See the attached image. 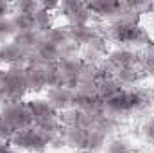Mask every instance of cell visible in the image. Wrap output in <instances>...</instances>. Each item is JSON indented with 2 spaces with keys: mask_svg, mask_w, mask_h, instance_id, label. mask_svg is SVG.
<instances>
[{
  "mask_svg": "<svg viewBox=\"0 0 154 153\" xmlns=\"http://www.w3.org/2000/svg\"><path fill=\"white\" fill-rule=\"evenodd\" d=\"M86 9L90 15L99 16H116L120 18V13H125V2H111V0H93L86 4Z\"/></svg>",
  "mask_w": 154,
  "mask_h": 153,
  "instance_id": "8992f818",
  "label": "cell"
},
{
  "mask_svg": "<svg viewBox=\"0 0 154 153\" xmlns=\"http://www.w3.org/2000/svg\"><path fill=\"white\" fill-rule=\"evenodd\" d=\"M7 99V94H5V88H4V85L0 83V103L2 101H5Z\"/></svg>",
  "mask_w": 154,
  "mask_h": 153,
  "instance_id": "4316f807",
  "label": "cell"
},
{
  "mask_svg": "<svg viewBox=\"0 0 154 153\" xmlns=\"http://www.w3.org/2000/svg\"><path fill=\"white\" fill-rule=\"evenodd\" d=\"M95 31L90 25H79V27H70L68 29V38L74 43H91L95 40Z\"/></svg>",
  "mask_w": 154,
  "mask_h": 153,
  "instance_id": "7c38bea8",
  "label": "cell"
},
{
  "mask_svg": "<svg viewBox=\"0 0 154 153\" xmlns=\"http://www.w3.org/2000/svg\"><path fill=\"white\" fill-rule=\"evenodd\" d=\"M25 108L29 110V114L32 115L34 122L52 121V119H56V115H57V110H54L48 101H39V99L27 101V103H25Z\"/></svg>",
  "mask_w": 154,
  "mask_h": 153,
  "instance_id": "52a82bcc",
  "label": "cell"
},
{
  "mask_svg": "<svg viewBox=\"0 0 154 153\" xmlns=\"http://www.w3.org/2000/svg\"><path fill=\"white\" fill-rule=\"evenodd\" d=\"M47 40L52 41V43H56L57 47H63L70 38H68V31H63V29H50V31L47 33Z\"/></svg>",
  "mask_w": 154,
  "mask_h": 153,
  "instance_id": "ffe728a7",
  "label": "cell"
},
{
  "mask_svg": "<svg viewBox=\"0 0 154 153\" xmlns=\"http://www.w3.org/2000/svg\"><path fill=\"white\" fill-rule=\"evenodd\" d=\"M108 153H131V148H129L127 142H124V141H115V142L109 146Z\"/></svg>",
  "mask_w": 154,
  "mask_h": 153,
  "instance_id": "cb8c5ba5",
  "label": "cell"
},
{
  "mask_svg": "<svg viewBox=\"0 0 154 153\" xmlns=\"http://www.w3.org/2000/svg\"><path fill=\"white\" fill-rule=\"evenodd\" d=\"M59 9H63L65 16L68 18V22L72 24V27H79V25H88L90 22V11L86 9V4L82 2H72L66 0L59 5Z\"/></svg>",
  "mask_w": 154,
  "mask_h": 153,
  "instance_id": "5b68a950",
  "label": "cell"
},
{
  "mask_svg": "<svg viewBox=\"0 0 154 153\" xmlns=\"http://www.w3.org/2000/svg\"><path fill=\"white\" fill-rule=\"evenodd\" d=\"M2 119L5 122H9L16 132L27 130V128H32L34 126V119H32V115L29 114V110L25 108V105H18V103H11L4 110Z\"/></svg>",
  "mask_w": 154,
  "mask_h": 153,
  "instance_id": "277c9868",
  "label": "cell"
},
{
  "mask_svg": "<svg viewBox=\"0 0 154 153\" xmlns=\"http://www.w3.org/2000/svg\"><path fill=\"white\" fill-rule=\"evenodd\" d=\"M50 22H52L50 13L43 11L41 7L34 13V25H36V31H47V33H48V31H50Z\"/></svg>",
  "mask_w": 154,
  "mask_h": 153,
  "instance_id": "d6986e66",
  "label": "cell"
},
{
  "mask_svg": "<svg viewBox=\"0 0 154 153\" xmlns=\"http://www.w3.org/2000/svg\"><path fill=\"white\" fill-rule=\"evenodd\" d=\"M4 63V58H2V50H0V65Z\"/></svg>",
  "mask_w": 154,
  "mask_h": 153,
  "instance_id": "f1b7e54d",
  "label": "cell"
},
{
  "mask_svg": "<svg viewBox=\"0 0 154 153\" xmlns=\"http://www.w3.org/2000/svg\"><path fill=\"white\" fill-rule=\"evenodd\" d=\"M149 101H151V103H154V90L151 92V96H149Z\"/></svg>",
  "mask_w": 154,
  "mask_h": 153,
  "instance_id": "83f0119b",
  "label": "cell"
},
{
  "mask_svg": "<svg viewBox=\"0 0 154 153\" xmlns=\"http://www.w3.org/2000/svg\"><path fill=\"white\" fill-rule=\"evenodd\" d=\"M47 101L57 112L59 110H66V108H70L74 105V94L68 88H65V86H54V88L48 90V99Z\"/></svg>",
  "mask_w": 154,
  "mask_h": 153,
  "instance_id": "ba28073f",
  "label": "cell"
},
{
  "mask_svg": "<svg viewBox=\"0 0 154 153\" xmlns=\"http://www.w3.org/2000/svg\"><path fill=\"white\" fill-rule=\"evenodd\" d=\"M138 67H140L143 72L154 74V50H147L145 54L140 56V60H138Z\"/></svg>",
  "mask_w": 154,
  "mask_h": 153,
  "instance_id": "44dd1931",
  "label": "cell"
},
{
  "mask_svg": "<svg viewBox=\"0 0 154 153\" xmlns=\"http://www.w3.org/2000/svg\"><path fill=\"white\" fill-rule=\"evenodd\" d=\"M102 105L111 112V114H125L127 112V90L122 88L111 97H108L106 101H102Z\"/></svg>",
  "mask_w": 154,
  "mask_h": 153,
  "instance_id": "30bf717a",
  "label": "cell"
},
{
  "mask_svg": "<svg viewBox=\"0 0 154 153\" xmlns=\"http://www.w3.org/2000/svg\"><path fill=\"white\" fill-rule=\"evenodd\" d=\"M11 20H13V25H14L16 33H31V31H36V25H34V15L16 13Z\"/></svg>",
  "mask_w": 154,
  "mask_h": 153,
  "instance_id": "e0dca14e",
  "label": "cell"
},
{
  "mask_svg": "<svg viewBox=\"0 0 154 153\" xmlns=\"http://www.w3.org/2000/svg\"><path fill=\"white\" fill-rule=\"evenodd\" d=\"M25 77H27V85L29 88L39 90L43 86H47V72L41 67H32L29 70H25Z\"/></svg>",
  "mask_w": 154,
  "mask_h": 153,
  "instance_id": "2e32d148",
  "label": "cell"
},
{
  "mask_svg": "<svg viewBox=\"0 0 154 153\" xmlns=\"http://www.w3.org/2000/svg\"><path fill=\"white\" fill-rule=\"evenodd\" d=\"M16 34V29L13 25V20L11 18H4L0 20V40H5V38H11Z\"/></svg>",
  "mask_w": 154,
  "mask_h": 153,
  "instance_id": "7402d4cb",
  "label": "cell"
},
{
  "mask_svg": "<svg viewBox=\"0 0 154 153\" xmlns=\"http://www.w3.org/2000/svg\"><path fill=\"white\" fill-rule=\"evenodd\" d=\"M48 135L41 133L39 130H36L34 126L32 128H27V130H20L13 135L11 142L18 148H25V150H31V151H43L47 146H48Z\"/></svg>",
  "mask_w": 154,
  "mask_h": 153,
  "instance_id": "7a4b0ae2",
  "label": "cell"
},
{
  "mask_svg": "<svg viewBox=\"0 0 154 153\" xmlns=\"http://www.w3.org/2000/svg\"><path fill=\"white\" fill-rule=\"evenodd\" d=\"M16 7H18V13L34 15V13L39 9V4H38V2H18V4H16Z\"/></svg>",
  "mask_w": 154,
  "mask_h": 153,
  "instance_id": "603a6c76",
  "label": "cell"
},
{
  "mask_svg": "<svg viewBox=\"0 0 154 153\" xmlns=\"http://www.w3.org/2000/svg\"><path fill=\"white\" fill-rule=\"evenodd\" d=\"M36 54H38L39 60H43V61H47V63H52L54 60L59 58L61 47H57L56 43H52V41H48V40H41L39 45L36 47Z\"/></svg>",
  "mask_w": 154,
  "mask_h": 153,
  "instance_id": "8fae6325",
  "label": "cell"
},
{
  "mask_svg": "<svg viewBox=\"0 0 154 153\" xmlns=\"http://www.w3.org/2000/svg\"><path fill=\"white\" fill-rule=\"evenodd\" d=\"M7 13H9V5L5 2H0V20H4L7 16Z\"/></svg>",
  "mask_w": 154,
  "mask_h": 153,
  "instance_id": "484cf974",
  "label": "cell"
},
{
  "mask_svg": "<svg viewBox=\"0 0 154 153\" xmlns=\"http://www.w3.org/2000/svg\"><path fill=\"white\" fill-rule=\"evenodd\" d=\"M39 33L38 31H31V33H16L14 34V40L13 43L18 45L22 50L27 52V49H36L39 45Z\"/></svg>",
  "mask_w": 154,
  "mask_h": 153,
  "instance_id": "5bb4252c",
  "label": "cell"
},
{
  "mask_svg": "<svg viewBox=\"0 0 154 153\" xmlns=\"http://www.w3.org/2000/svg\"><path fill=\"white\" fill-rule=\"evenodd\" d=\"M149 96L140 90H127V112H138L149 105Z\"/></svg>",
  "mask_w": 154,
  "mask_h": 153,
  "instance_id": "9a60e30c",
  "label": "cell"
},
{
  "mask_svg": "<svg viewBox=\"0 0 154 153\" xmlns=\"http://www.w3.org/2000/svg\"><path fill=\"white\" fill-rule=\"evenodd\" d=\"M138 60L140 56L131 52V50H125V49H120V50H115L109 54V65L115 69L116 72L118 70H124V69H133V67H138Z\"/></svg>",
  "mask_w": 154,
  "mask_h": 153,
  "instance_id": "9c48e42d",
  "label": "cell"
},
{
  "mask_svg": "<svg viewBox=\"0 0 154 153\" xmlns=\"http://www.w3.org/2000/svg\"><path fill=\"white\" fill-rule=\"evenodd\" d=\"M143 76V70L140 67H133V69H124V70H118L116 77H118V83L120 85H134L136 81H140Z\"/></svg>",
  "mask_w": 154,
  "mask_h": 153,
  "instance_id": "ac0fdd59",
  "label": "cell"
},
{
  "mask_svg": "<svg viewBox=\"0 0 154 153\" xmlns=\"http://www.w3.org/2000/svg\"><path fill=\"white\" fill-rule=\"evenodd\" d=\"M4 88H5V94H7V101L11 103H16L23 94L25 90L29 88L27 85V77H25V70L23 69H11L7 70L5 79H4Z\"/></svg>",
  "mask_w": 154,
  "mask_h": 153,
  "instance_id": "3957f363",
  "label": "cell"
},
{
  "mask_svg": "<svg viewBox=\"0 0 154 153\" xmlns=\"http://www.w3.org/2000/svg\"><path fill=\"white\" fill-rule=\"evenodd\" d=\"M111 38L116 43H127V45H134V43H152L149 34L145 33V29H142L136 20H124L118 18L109 29Z\"/></svg>",
  "mask_w": 154,
  "mask_h": 153,
  "instance_id": "6da1fadb",
  "label": "cell"
},
{
  "mask_svg": "<svg viewBox=\"0 0 154 153\" xmlns=\"http://www.w3.org/2000/svg\"><path fill=\"white\" fill-rule=\"evenodd\" d=\"M0 50H2V58H4V63H11V65H16V63H20V61H23L25 60V50H22L18 45H14V43H4L2 47H0Z\"/></svg>",
  "mask_w": 154,
  "mask_h": 153,
  "instance_id": "4fadbf2b",
  "label": "cell"
},
{
  "mask_svg": "<svg viewBox=\"0 0 154 153\" xmlns=\"http://www.w3.org/2000/svg\"><path fill=\"white\" fill-rule=\"evenodd\" d=\"M143 133H145V137H147L149 141H152L154 142V119H151L149 122H145V126H143Z\"/></svg>",
  "mask_w": 154,
  "mask_h": 153,
  "instance_id": "d4e9b609",
  "label": "cell"
},
{
  "mask_svg": "<svg viewBox=\"0 0 154 153\" xmlns=\"http://www.w3.org/2000/svg\"><path fill=\"white\" fill-rule=\"evenodd\" d=\"M9 153H18V151H13V150H11V151H9Z\"/></svg>",
  "mask_w": 154,
  "mask_h": 153,
  "instance_id": "f546056e",
  "label": "cell"
}]
</instances>
